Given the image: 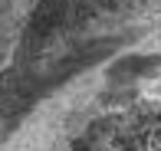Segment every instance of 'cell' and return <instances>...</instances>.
Instances as JSON below:
<instances>
[{"label": "cell", "instance_id": "2", "mask_svg": "<svg viewBox=\"0 0 161 151\" xmlns=\"http://www.w3.org/2000/svg\"><path fill=\"white\" fill-rule=\"evenodd\" d=\"M43 0H0V76L13 66L30 36Z\"/></svg>", "mask_w": 161, "mask_h": 151}, {"label": "cell", "instance_id": "1", "mask_svg": "<svg viewBox=\"0 0 161 151\" xmlns=\"http://www.w3.org/2000/svg\"><path fill=\"white\" fill-rule=\"evenodd\" d=\"M0 151H161V0H43L0 76Z\"/></svg>", "mask_w": 161, "mask_h": 151}]
</instances>
